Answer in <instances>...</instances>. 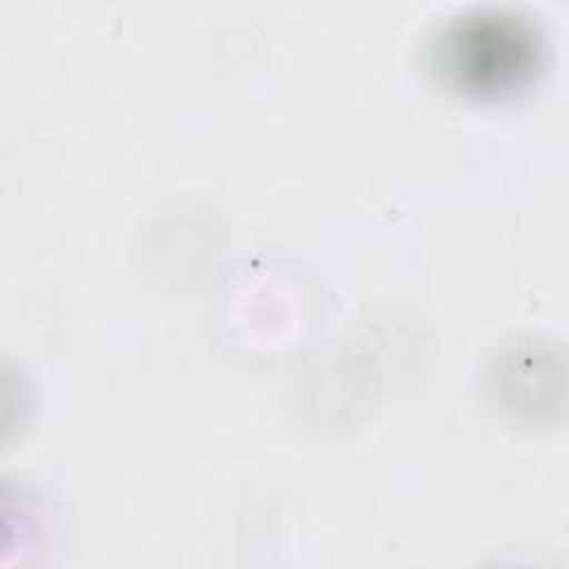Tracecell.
Returning a JSON list of instances; mask_svg holds the SVG:
<instances>
[{
	"label": "cell",
	"mask_w": 569,
	"mask_h": 569,
	"mask_svg": "<svg viewBox=\"0 0 569 569\" xmlns=\"http://www.w3.org/2000/svg\"><path fill=\"white\" fill-rule=\"evenodd\" d=\"M531 33L511 18H469L438 49V69L458 89L493 96L518 87L533 69Z\"/></svg>",
	"instance_id": "cell-1"
}]
</instances>
